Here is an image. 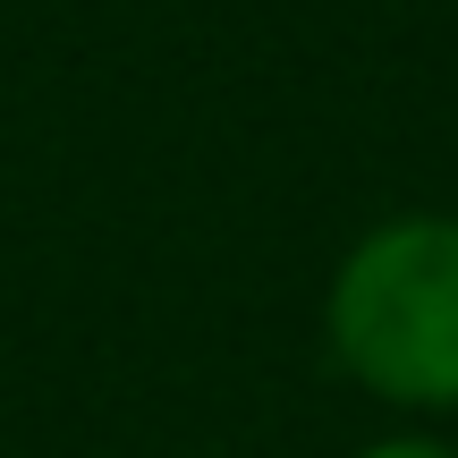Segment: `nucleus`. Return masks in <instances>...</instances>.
<instances>
[{"instance_id": "nucleus-1", "label": "nucleus", "mask_w": 458, "mask_h": 458, "mask_svg": "<svg viewBox=\"0 0 458 458\" xmlns=\"http://www.w3.org/2000/svg\"><path fill=\"white\" fill-rule=\"evenodd\" d=\"M331 348L391 408H458V213H399L348 246Z\"/></svg>"}, {"instance_id": "nucleus-2", "label": "nucleus", "mask_w": 458, "mask_h": 458, "mask_svg": "<svg viewBox=\"0 0 458 458\" xmlns=\"http://www.w3.org/2000/svg\"><path fill=\"white\" fill-rule=\"evenodd\" d=\"M357 458H458V450L433 442V433H391V442H374V450H357Z\"/></svg>"}]
</instances>
